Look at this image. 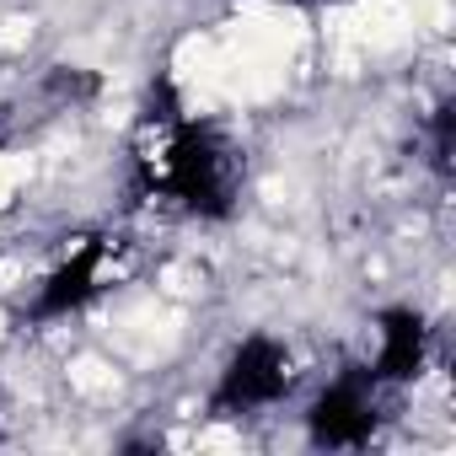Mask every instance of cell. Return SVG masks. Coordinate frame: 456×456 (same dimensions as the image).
Instances as JSON below:
<instances>
[{
	"label": "cell",
	"mask_w": 456,
	"mask_h": 456,
	"mask_svg": "<svg viewBox=\"0 0 456 456\" xmlns=\"http://www.w3.org/2000/svg\"><path fill=\"white\" fill-rule=\"evenodd\" d=\"M65 381H70L76 397H113V392H118V370H113L102 354H76V360L65 365Z\"/></svg>",
	"instance_id": "6da1fadb"
},
{
	"label": "cell",
	"mask_w": 456,
	"mask_h": 456,
	"mask_svg": "<svg viewBox=\"0 0 456 456\" xmlns=\"http://www.w3.org/2000/svg\"><path fill=\"white\" fill-rule=\"evenodd\" d=\"M28 177H33V156L28 151H0V209H12L22 199Z\"/></svg>",
	"instance_id": "7a4b0ae2"
},
{
	"label": "cell",
	"mask_w": 456,
	"mask_h": 456,
	"mask_svg": "<svg viewBox=\"0 0 456 456\" xmlns=\"http://www.w3.org/2000/svg\"><path fill=\"white\" fill-rule=\"evenodd\" d=\"M33 44V17H6L0 22V49H28Z\"/></svg>",
	"instance_id": "3957f363"
},
{
	"label": "cell",
	"mask_w": 456,
	"mask_h": 456,
	"mask_svg": "<svg viewBox=\"0 0 456 456\" xmlns=\"http://www.w3.org/2000/svg\"><path fill=\"white\" fill-rule=\"evenodd\" d=\"M0 338H6V312H0Z\"/></svg>",
	"instance_id": "277c9868"
}]
</instances>
